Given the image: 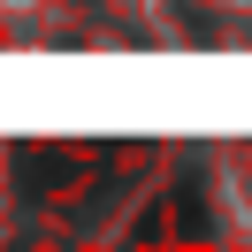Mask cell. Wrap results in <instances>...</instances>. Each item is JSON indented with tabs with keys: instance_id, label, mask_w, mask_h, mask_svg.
I'll list each match as a JSON object with an SVG mask.
<instances>
[{
	"instance_id": "1",
	"label": "cell",
	"mask_w": 252,
	"mask_h": 252,
	"mask_svg": "<svg viewBox=\"0 0 252 252\" xmlns=\"http://www.w3.org/2000/svg\"><path fill=\"white\" fill-rule=\"evenodd\" d=\"M62 176H69V153H54V145H23V199H54Z\"/></svg>"
}]
</instances>
